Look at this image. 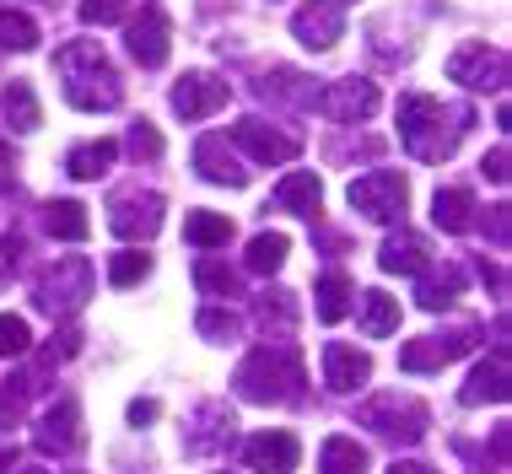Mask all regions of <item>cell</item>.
Here are the masks:
<instances>
[{
  "label": "cell",
  "mask_w": 512,
  "mask_h": 474,
  "mask_svg": "<svg viewBox=\"0 0 512 474\" xmlns=\"http://www.w3.org/2000/svg\"><path fill=\"white\" fill-rule=\"evenodd\" d=\"M480 173H486V178H491V184H507V178H512V173H507V146H496V151H491V157H486V162H480Z\"/></svg>",
  "instance_id": "7bdbcfd3"
},
{
  "label": "cell",
  "mask_w": 512,
  "mask_h": 474,
  "mask_svg": "<svg viewBox=\"0 0 512 474\" xmlns=\"http://www.w3.org/2000/svg\"><path fill=\"white\" fill-rule=\"evenodd\" d=\"M243 458H248L254 474H292L302 464V442L292 437V431H254Z\"/></svg>",
  "instance_id": "e0dca14e"
},
{
  "label": "cell",
  "mask_w": 512,
  "mask_h": 474,
  "mask_svg": "<svg viewBox=\"0 0 512 474\" xmlns=\"http://www.w3.org/2000/svg\"><path fill=\"white\" fill-rule=\"evenodd\" d=\"M0 108H6V124L17 135H27V130H38V124H44V108H38L33 81H11V87L0 92Z\"/></svg>",
  "instance_id": "484cf974"
},
{
  "label": "cell",
  "mask_w": 512,
  "mask_h": 474,
  "mask_svg": "<svg viewBox=\"0 0 512 474\" xmlns=\"http://www.w3.org/2000/svg\"><path fill=\"white\" fill-rule=\"evenodd\" d=\"M356 421L367 431H378V437H389V442H421L426 426H432V415H426V404L415 394L389 388V394H372L362 410H356Z\"/></svg>",
  "instance_id": "5b68a950"
},
{
  "label": "cell",
  "mask_w": 512,
  "mask_h": 474,
  "mask_svg": "<svg viewBox=\"0 0 512 474\" xmlns=\"http://www.w3.org/2000/svg\"><path fill=\"white\" fill-rule=\"evenodd\" d=\"M318 469L324 474H367V448L356 437H329L318 448Z\"/></svg>",
  "instance_id": "4dcf8cb0"
},
{
  "label": "cell",
  "mask_w": 512,
  "mask_h": 474,
  "mask_svg": "<svg viewBox=\"0 0 512 474\" xmlns=\"http://www.w3.org/2000/svg\"><path fill=\"white\" fill-rule=\"evenodd\" d=\"M389 474H437V469H426V464H394Z\"/></svg>",
  "instance_id": "bcb514c9"
},
{
  "label": "cell",
  "mask_w": 512,
  "mask_h": 474,
  "mask_svg": "<svg viewBox=\"0 0 512 474\" xmlns=\"http://www.w3.org/2000/svg\"><path fill=\"white\" fill-rule=\"evenodd\" d=\"M286 248H292V243H286V232H259L254 243H248V270H254V275H275L286 264Z\"/></svg>",
  "instance_id": "836d02e7"
},
{
  "label": "cell",
  "mask_w": 512,
  "mask_h": 474,
  "mask_svg": "<svg viewBox=\"0 0 512 474\" xmlns=\"http://www.w3.org/2000/svg\"><path fill=\"white\" fill-rule=\"evenodd\" d=\"M195 329H200V334H205V340H211V345H232V340H238V334H243V324H238V318H232L227 308H200Z\"/></svg>",
  "instance_id": "f35d334b"
},
{
  "label": "cell",
  "mask_w": 512,
  "mask_h": 474,
  "mask_svg": "<svg viewBox=\"0 0 512 474\" xmlns=\"http://www.w3.org/2000/svg\"><path fill=\"white\" fill-rule=\"evenodd\" d=\"M475 124V108L469 103H442L432 92H405L399 97V141L415 162L437 167L459 151L464 130Z\"/></svg>",
  "instance_id": "6da1fadb"
},
{
  "label": "cell",
  "mask_w": 512,
  "mask_h": 474,
  "mask_svg": "<svg viewBox=\"0 0 512 474\" xmlns=\"http://www.w3.org/2000/svg\"><path fill=\"white\" fill-rule=\"evenodd\" d=\"M195 173L205 178V184H227V189L248 184V167L232 157L227 135H200V141H195Z\"/></svg>",
  "instance_id": "d6986e66"
},
{
  "label": "cell",
  "mask_w": 512,
  "mask_h": 474,
  "mask_svg": "<svg viewBox=\"0 0 512 474\" xmlns=\"http://www.w3.org/2000/svg\"><path fill=\"white\" fill-rule=\"evenodd\" d=\"M486 216H491V221H486V227H491V237H496V243L507 248V232H512V227H507V216H512V211H507V205H491Z\"/></svg>",
  "instance_id": "ee69618b"
},
{
  "label": "cell",
  "mask_w": 512,
  "mask_h": 474,
  "mask_svg": "<svg viewBox=\"0 0 512 474\" xmlns=\"http://www.w3.org/2000/svg\"><path fill=\"white\" fill-rule=\"evenodd\" d=\"M146 275H151V254H146V248H119V254L108 259V281H114L119 291L141 286Z\"/></svg>",
  "instance_id": "e575fe53"
},
{
  "label": "cell",
  "mask_w": 512,
  "mask_h": 474,
  "mask_svg": "<svg viewBox=\"0 0 512 474\" xmlns=\"http://www.w3.org/2000/svg\"><path fill=\"white\" fill-rule=\"evenodd\" d=\"M0 184H11V157H6V146H0Z\"/></svg>",
  "instance_id": "7dc6e473"
},
{
  "label": "cell",
  "mask_w": 512,
  "mask_h": 474,
  "mask_svg": "<svg viewBox=\"0 0 512 474\" xmlns=\"http://www.w3.org/2000/svg\"><path fill=\"white\" fill-rule=\"evenodd\" d=\"M44 227L54 237H65V243H81V237L92 232V221H87V205L81 200H49L44 205Z\"/></svg>",
  "instance_id": "f546056e"
},
{
  "label": "cell",
  "mask_w": 512,
  "mask_h": 474,
  "mask_svg": "<svg viewBox=\"0 0 512 474\" xmlns=\"http://www.w3.org/2000/svg\"><path fill=\"white\" fill-rule=\"evenodd\" d=\"M227 97H232V87H227L221 76H211V71H184V76H178V87H173V114L189 119V124H200V119L221 114V108H227Z\"/></svg>",
  "instance_id": "4fadbf2b"
},
{
  "label": "cell",
  "mask_w": 512,
  "mask_h": 474,
  "mask_svg": "<svg viewBox=\"0 0 512 474\" xmlns=\"http://www.w3.org/2000/svg\"><path fill=\"white\" fill-rule=\"evenodd\" d=\"M356 313H362V329L372 334V340H383V334L399 329V302L389 297V291H362Z\"/></svg>",
  "instance_id": "1f68e13d"
},
{
  "label": "cell",
  "mask_w": 512,
  "mask_h": 474,
  "mask_svg": "<svg viewBox=\"0 0 512 474\" xmlns=\"http://www.w3.org/2000/svg\"><path fill=\"white\" fill-rule=\"evenodd\" d=\"M232 431H238V421H232L227 404H200L195 415L184 421V453L189 458H211V453H227L232 448Z\"/></svg>",
  "instance_id": "5bb4252c"
},
{
  "label": "cell",
  "mask_w": 512,
  "mask_h": 474,
  "mask_svg": "<svg viewBox=\"0 0 512 474\" xmlns=\"http://www.w3.org/2000/svg\"><path fill=\"white\" fill-rule=\"evenodd\" d=\"M22 421V394L11 383H0V431H11Z\"/></svg>",
  "instance_id": "b9f144b4"
},
{
  "label": "cell",
  "mask_w": 512,
  "mask_h": 474,
  "mask_svg": "<svg viewBox=\"0 0 512 474\" xmlns=\"http://www.w3.org/2000/svg\"><path fill=\"white\" fill-rule=\"evenodd\" d=\"M275 205H286V211H297V216H318V205H324L318 173H286L281 189H275Z\"/></svg>",
  "instance_id": "83f0119b"
},
{
  "label": "cell",
  "mask_w": 512,
  "mask_h": 474,
  "mask_svg": "<svg viewBox=\"0 0 512 474\" xmlns=\"http://www.w3.org/2000/svg\"><path fill=\"white\" fill-rule=\"evenodd\" d=\"M54 71L65 81V103L81 108V114H114L124 103V81L108 65V54L87 38H71V44L54 49Z\"/></svg>",
  "instance_id": "7a4b0ae2"
},
{
  "label": "cell",
  "mask_w": 512,
  "mask_h": 474,
  "mask_svg": "<svg viewBox=\"0 0 512 474\" xmlns=\"http://www.w3.org/2000/svg\"><path fill=\"white\" fill-rule=\"evenodd\" d=\"M124 44H130V60L141 65V71H162V65H168V49H173L168 11H162V6H141V17L130 22Z\"/></svg>",
  "instance_id": "8fae6325"
},
{
  "label": "cell",
  "mask_w": 512,
  "mask_h": 474,
  "mask_svg": "<svg viewBox=\"0 0 512 474\" xmlns=\"http://www.w3.org/2000/svg\"><path fill=\"white\" fill-rule=\"evenodd\" d=\"M124 17H130V0H81V22H92V27H108Z\"/></svg>",
  "instance_id": "60d3db41"
},
{
  "label": "cell",
  "mask_w": 512,
  "mask_h": 474,
  "mask_svg": "<svg viewBox=\"0 0 512 474\" xmlns=\"http://www.w3.org/2000/svg\"><path fill=\"white\" fill-rule=\"evenodd\" d=\"M318 92H324V81L302 76L292 65H275V71L259 81V97H265V103H286V108H313Z\"/></svg>",
  "instance_id": "44dd1931"
},
{
  "label": "cell",
  "mask_w": 512,
  "mask_h": 474,
  "mask_svg": "<svg viewBox=\"0 0 512 474\" xmlns=\"http://www.w3.org/2000/svg\"><path fill=\"white\" fill-rule=\"evenodd\" d=\"M469 345H475V324H459L448 334H421V340H410L399 351V367L405 372H442L448 361L469 356Z\"/></svg>",
  "instance_id": "30bf717a"
},
{
  "label": "cell",
  "mask_w": 512,
  "mask_h": 474,
  "mask_svg": "<svg viewBox=\"0 0 512 474\" xmlns=\"http://www.w3.org/2000/svg\"><path fill=\"white\" fill-rule=\"evenodd\" d=\"M378 264H383L389 275H421L426 264H432V243H426L421 232H405V227H399L389 243L378 248Z\"/></svg>",
  "instance_id": "603a6c76"
},
{
  "label": "cell",
  "mask_w": 512,
  "mask_h": 474,
  "mask_svg": "<svg viewBox=\"0 0 512 474\" xmlns=\"http://www.w3.org/2000/svg\"><path fill=\"white\" fill-rule=\"evenodd\" d=\"M464 286H469L464 264H453V259L426 264V270L415 275V302H421V308H432V313H442V308H453V302L464 297Z\"/></svg>",
  "instance_id": "ac0fdd59"
},
{
  "label": "cell",
  "mask_w": 512,
  "mask_h": 474,
  "mask_svg": "<svg viewBox=\"0 0 512 474\" xmlns=\"http://www.w3.org/2000/svg\"><path fill=\"white\" fill-rule=\"evenodd\" d=\"M351 211L356 216H367V221H383V227H394V221H405V205H410V184H405V173H362V178H351Z\"/></svg>",
  "instance_id": "8992f818"
},
{
  "label": "cell",
  "mask_w": 512,
  "mask_h": 474,
  "mask_svg": "<svg viewBox=\"0 0 512 474\" xmlns=\"http://www.w3.org/2000/svg\"><path fill=\"white\" fill-rule=\"evenodd\" d=\"M162 227V194L157 189H114L108 194V232L124 237V243H146V237H157Z\"/></svg>",
  "instance_id": "52a82bcc"
},
{
  "label": "cell",
  "mask_w": 512,
  "mask_h": 474,
  "mask_svg": "<svg viewBox=\"0 0 512 474\" xmlns=\"http://www.w3.org/2000/svg\"><path fill=\"white\" fill-rule=\"evenodd\" d=\"M38 6H54V0H38Z\"/></svg>",
  "instance_id": "f907efd6"
},
{
  "label": "cell",
  "mask_w": 512,
  "mask_h": 474,
  "mask_svg": "<svg viewBox=\"0 0 512 474\" xmlns=\"http://www.w3.org/2000/svg\"><path fill=\"white\" fill-rule=\"evenodd\" d=\"M448 81L464 92H502L507 87V54L496 44H459L448 54Z\"/></svg>",
  "instance_id": "ba28073f"
},
{
  "label": "cell",
  "mask_w": 512,
  "mask_h": 474,
  "mask_svg": "<svg viewBox=\"0 0 512 474\" xmlns=\"http://www.w3.org/2000/svg\"><path fill=\"white\" fill-rule=\"evenodd\" d=\"M297 318H302V308H297L292 291H259V297H254V324L265 329V334H270V329H275V334H292Z\"/></svg>",
  "instance_id": "d4e9b609"
},
{
  "label": "cell",
  "mask_w": 512,
  "mask_h": 474,
  "mask_svg": "<svg viewBox=\"0 0 512 474\" xmlns=\"http://www.w3.org/2000/svg\"><path fill=\"white\" fill-rule=\"evenodd\" d=\"M292 33H297V44H308V49H335L340 38H345L340 0H308V6H297Z\"/></svg>",
  "instance_id": "9a60e30c"
},
{
  "label": "cell",
  "mask_w": 512,
  "mask_h": 474,
  "mask_svg": "<svg viewBox=\"0 0 512 474\" xmlns=\"http://www.w3.org/2000/svg\"><path fill=\"white\" fill-rule=\"evenodd\" d=\"M232 237V216H216V211H189L184 216V243L189 248H221Z\"/></svg>",
  "instance_id": "d6a6232c"
},
{
  "label": "cell",
  "mask_w": 512,
  "mask_h": 474,
  "mask_svg": "<svg viewBox=\"0 0 512 474\" xmlns=\"http://www.w3.org/2000/svg\"><path fill=\"white\" fill-rule=\"evenodd\" d=\"M33 351V329L17 313H0V356H27Z\"/></svg>",
  "instance_id": "ab89813d"
},
{
  "label": "cell",
  "mask_w": 512,
  "mask_h": 474,
  "mask_svg": "<svg viewBox=\"0 0 512 474\" xmlns=\"http://www.w3.org/2000/svg\"><path fill=\"white\" fill-rule=\"evenodd\" d=\"M372 378V356L356 351V345H324V383L335 394H356Z\"/></svg>",
  "instance_id": "ffe728a7"
},
{
  "label": "cell",
  "mask_w": 512,
  "mask_h": 474,
  "mask_svg": "<svg viewBox=\"0 0 512 474\" xmlns=\"http://www.w3.org/2000/svg\"><path fill=\"white\" fill-rule=\"evenodd\" d=\"M507 383H512V372H507V351H491V361H480L475 372H469V383L459 388V404H502L507 399Z\"/></svg>",
  "instance_id": "7402d4cb"
},
{
  "label": "cell",
  "mask_w": 512,
  "mask_h": 474,
  "mask_svg": "<svg viewBox=\"0 0 512 474\" xmlns=\"http://www.w3.org/2000/svg\"><path fill=\"white\" fill-rule=\"evenodd\" d=\"M318 108H324L335 124H362L383 108V92L372 87L367 76H340V81H329V87L318 92Z\"/></svg>",
  "instance_id": "9c48e42d"
},
{
  "label": "cell",
  "mask_w": 512,
  "mask_h": 474,
  "mask_svg": "<svg viewBox=\"0 0 512 474\" xmlns=\"http://www.w3.org/2000/svg\"><path fill=\"white\" fill-rule=\"evenodd\" d=\"M124 151H130L135 162H162V130L146 119H135L130 135H124Z\"/></svg>",
  "instance_id": "74e56055"
},
{
  "label": "cell",
  "mask_w": 512,
  "mask_h": 474,
  "mask_svg": "<svg viewBox=\"0 0 512 474\" xmlns=\"http://www.w3.org/2000/svg\"><path fill=\"white\" fill-rule=\"evenodd\" d=\"M232 146H243L254 162H292L297 151H302V135L281 130V124H270V119H259V114H248V119L232 124Z\"/></svg>",
  "instance_id": "7c38bea8"
},
{
  "label": "cell",
  "mask_w": 512,
  "mask_h": 474,
  "mask_svg": "<svg viewBox=\"0 0 512 474\" xmlns=\"http://www.w3.org/2000/svg\"><path fill=\"white\" fill-rule=\"evenodd\" d=\"M114 162H119V141L98 135V141H81L71 157H65V173H71V178H103Z\"/></svg>",
  "instance_id": "4316f807"
},
{
  "label": "cell",
  "mask_w": 512,
  "mask_h": 474,
  "mask_svg": "<svg viewBox=\"0 0 512 474\" xmlns=\"http://www.w3.org/2000/svg\"><path fill=\"white\" fill-rule=\"evenodd\" d=\"M0 49H11V54L38 49V22L27 11H0Z\"/></svg>",
  "instance_id": "8d00e7d4"
},
{
  "label": "cell",
  "mask_w": 512,
  "mask_h": 474,
  "mask_svg": "<svg viewBox=\"0 0 512 474\" xmlns=\"http://www.w3.org/2000/svg\"><path fill=\"white\" fill-rule=\"evenodd\" d=\"M0 286H6V259H0Z\"/></svg>",
  "instance_id": "c3c4849f"
},
{
  "label": "cell",
  "mask_w": 512,
  "mask_h": 474,
  "mask_svg": "<svg viewBox=\"0 0 512 474\" xmlns=\"http://www.w3.org/2000/svg\"><path fill=\"white\" fill-rule=\"evenodd\" d=\"M313 302H318V318H324V324H340V318L351 313V302H356V286H351V275H340V270L318 275V291H313Z\"/></svg>",
  "instance_id": "f1b7e54d"
},
{
  "label": "cell",
  "mask_w": 512,
  "mask_h": 474,
  "mask_svg": "<svg viewBox=\"0 0 512 474\" xmlns=\"http://www.w3.org/2000/svg\"><path fill=\"white\" fill-rule=\"evenodd\" d=\"M157 415H162V404H157V399H135V404H130V421H135V426H151Z\"/></svg>",
  "instance_id": "f6af8a7d"
},
{
  "label": "cell",
  "mask_w": 512,
  "mask_h": 474,
  "mask_svg": "<svg viewBox=\"0 0 512 474\" xmlns=\"http://www.w3.org/2000/svg\"><path fill=\"white\" fill-rule=\"evenodd\" d=\"M232 388H238V399H248V404H297L302 399L297 345H259V351H248Z\"/></svg>",
  "instance_id": "3957f363"
},
{
  "label": "cell",
  "mask_w": 512,
  "mask_h": 474,
  "mask_svg": "<svg viewBox=\"0 0 512 474\" xmlns=\"http://www.w3.org/2000/svg\"><path fill=\"white\" fill-rule=\"evenodd\" d=\"M33 302L49 318H76L81 302H92V259H54L33 281Z\"/></svg>",
  "instance_id": "277c9868"
},
{
  "label": "cell",
  "mask_w": 512,
  "mask_h": 474,
  "mask_svg": "<svg viewBox=\"0 0 512 474\" xmlns=\"http://www.w3.org/2000/svg\"><path fill=\"white\" fill-rule=\"evenodd\" d=\"M195 286L205 291V297H238V270L221 259H195Z\"/></svg>",
  "instance_id": "d590c367"
},
{
  "label": "cell",
  "mask_w": 512,
  "mask_h": 474,
  "mask_svg": "<svg viewBox=\"0 0 512 474\" xmlns=\"http://www.w3.org/2000/svg\"><path fill=\"white\" fill-rule=\"evenodd\" d=\"M38 453H54V458H65V453H76L81 448V404L76 399H54V410L38 415Z\"/></svg>",
  "instance_id": "2e32d148"
},
{
  "label": "cell",
  "mask_w": 512,
  "mask_h": 474,
  "mask_svg": "<svg viewBox=\"0 0 512 474\" xmlns=\"http://www.w3.org/2000/svg\"><path fill=\"white\" fill-rule=\"evenodd\" d=\"M22 474H49V469H22Z\"/></svg>",
  "instance_id": "681fc988"
},
{
  "label": "cell",
  "mask_w": 512,
  "mask_h": 474,
  "mask_svg": "<svg viewBox=\"0 0 512 474\" xmlns=\"http://www.w3.org/2000/svg\"><path fill=\"white\" fill-rule=\"evenodd\" d=\"M475 189H464V184H453V189H437V200H432V221L442 232H469L475 227Z\"/></svg>",
  "instance_id": "cb8c5ba5"
}]
</instances>
